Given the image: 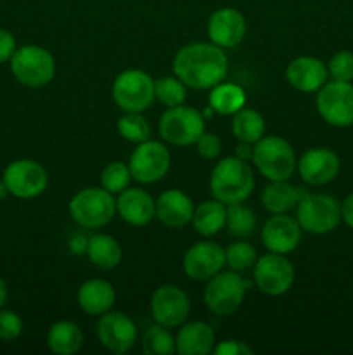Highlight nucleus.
Masks as SVG:
<instances>
[{
    "label": "nucleus",
    "mask_w": 353,
    "mask_h": 355,
    "mask_svg": "<svg viewBox=\"0 0 353 355\" xmlns=\"http://www.w3.org/2000/svg\"><path fill=\"white\" fill-rule=\"evenodd\" d=\"M173 73L194 90L213 89L228 73V59L224 49L215 44L194 42L179 49L173 59Z\"/></svg>",
    "instance_id": "obj_1"
},
{
    "label": "nucleus",
    "mask_w": 353,
    "mask_h": 355,
    "mask_svg": "<svg viewBox=\"0 0 353 355\" xmlns=\"http://www.w3.org/2000/svg\"><path fill=\"white\" fill-rule=\"evenodd\" d=\"M255 189V173L248 162L224 158L215 165L210 175V193L225 205L242 203Z\"/></svg>",
    "instance_id": "obj_2"
},
{
    "label": "nucleus",
    "mask_w": 353,
    "mask_h": 355,
    "mask_svg": "<svg viewBox=\"0 0 353 355\" xmlns=\"http://www.w3.org/2000/svg\"><path fill=\"white\" fill-rule=\"evenodd\" d=\"M296 220L308 234H329L343 220L341 203L331 194L307 191L296 207Z\"/></svg>",
    "instance_id": "obj_3"
},
{
    "label": "nucleus",
    "mask_w": 353,
    "mask_h": 355,
    "mask_svg": "<svg viewBox=\"0 0 353 355\" xmlns=\"http://www.w3.org/2000/svg\"><path fill=\"white\" fill-rule=\"evenodd\" d=\"M69 215L83 229H102L116 215V200L104 187H87L69 201Z\"/></svg>",
    "instance_id": "obj_4"
},
{
    "label": "nucleus",
    "mask_w": 353,
    "mask_h": 355,
    "mask_svg": "<svg viewBox=\"0 0 353 355\" xmlns=\"http://www.w3.org/2000/svg\"><path fill=\"white\" fill-rule=\"evenodd\" d=\"M253 163L256 170L269 180H289L296 170L298 159L294 149L286 139L263 135L255 144Z\"/></svg>",
    "instance_id": "obj_5"
},
{
    "label": "nucleus",
    "mask_w": 353,
    "mask_h": 355,
    "mask_svg": "<svg viewBox=\"0 0 353 355\" xmlns=\"http://www.w3.org/2000/svg\"><path fill=\"white\" fill-rule=\"evenodd\" d=\"M158 128L163 141L176 148L196 144L197 139L206 132L203 113L183 104L168 107L159 118Z\"/></svg>",
    "instance_id": "obj_6"
},
{
    "label": "nucleus",
    "mask_w": 353,
    "mask_h": 355,
    "mask_svg": "<svg viewBox=\"0 0 353 355\" xmlns=\"http://www.w3.org/2000/svg\"><path fill=\"white\" fill-rule=\"evenodd\" d=\"M10 71L14 78L26 87H45L55 75V59L40 45H24L16 49L10 58Z\"/></svg>",
    "instance_id": "obj_7"
},
{
    "label": "nucleus",
    "mask_w": 353,
    "mask_h": 355,
    "mask_svg": "<svg viewBox=\"0 0 353 355\" xmlns=\"http://www.w3.org/2000/svg\"><path fill=\"white\" fill-rule=\"evenodd\" d=\"M154 99V80L142 69H127L114 78L113 101L125 113H142Z\"/></svg>",
    "instance_id": "obj_8"
},
{
    "label": "nucleus",
    "mask_w": 353,
    "mask_h": 355,
    "mask_svg": "<svg viewBox=\"0 0 353 355\" xmlns=\"http://www.w3.org/2000/svg\"><path fill=\"white\" fill-rule=\"evenodd\" d=\"M246 281L242 276L234 270L228 272H218L211 279H208L204 288V304L213 314L227 318L237 312L242 305L246 295Z\"/></svg>",
    "instance_id": "obj_9"
},
{
    "label": "nucleus",
    "mask_w": 353,
    "mask_h": 355,
    "mask_svg": "<svg viewBox=\"0 0 353 355\" xmlns=\"http://www.w3.org/2000/svg\"><path fill=\"white\" fill-rule=\"evenodd\" d=\"M318 114L325 123L338 128L353 125V83L352 82H325L317 90L315 99Z\"/></svg>",
    "instance_id": "obj_10"
},
{
    "label": "nucleus",
    "mask_w": 353,
    "mask_h": 355,
    "mask_svg": "<svg viewBox=\"0 0 353 355\" xmlns=\"http://www.w3.org/2000/svg\"><path fill=\"white\" fill-rule=\"evenodd\" d=\"M172 156L168 148L158 141H144L137 144L128 159L132 179L138 184H156L168 173Z\"/></svg>",
    "instance_id": "obj_11"
},
{
    "label": "nucleus",
    "mask_w": 353,
    "mask_h": 355,
    "mask_svg": "<svg viewBox=\"0 0 353 355\" xmlns=\"http://www.w3.org/2000/svg\"><path fill=\"white\" fill-rule=\"evenodd\" d=\"M253 279L256 288L269 297L287 293L294 283V267L286 255L269 252L253 266Z\"/></svg>",
    "instance_id": "obj_12"
},
{
    "label": "nucleus",
    "mask_w": 353,
    "mask_h": 355,
    "mask_svg": "<svg viewBox=\"0 0 353 355\" xmlns=\"http://www.w3.org/2000/svg\"><path fill=\"white\" fill-rule=\"evenodd\" d=\"M3 184L12 196L21 200L37 198L47 189V170L33 159H16L3 172Z\"/></svg>",
    "instance_id": "obj_13"
},
{
    "label": "nucleus",
    "mask_w": 353,
    "mask_h": 355,
    "mask_svg": "<svg viewBox=\"0 0 353 355\" xmlns=\"http://www.w3.org/2000/svg\"><path fill=\"white\" fill-rule=\"evenodd\" d=\"M190 300L183 290L173 284H163L152 293L151 314L154 322L165 328H176L187 321Z\"/></svg>",
    "instance_id": "obj_14"
},
{
    "label": "nucleus",
    "mask_w": 353,
    "mask_h": 355,
    "mask_svg": "<svg viewBox=\"0 0 353 355\" xmlns=\"http://www.w3.org/2000/svg\"><path fill=\"white\" fill-rule=\"evenodd\" d=\"M137 326L123 312H106L97 322L100 345L113 354H127L137 342Z\"/></svg>",
    "instance_id": "obj_15"
},
{
    "label": "nucleus",
    "mask_w": 353,
    "mask_h": 355,
    "mask_svg": "<svg viewBox=\"0 0 353 355\" xmlns=\"http://www.w3.org/2000/svg\"><path fill=\"white\" fill-rule=\"evenodd\" d=\"M298 173L308 186H325L339 175L341 162L334 151L327 148H311L298 159Z\"/></svg>",
    "instance_id": "obj_16"
},
{
    "label": "nucleus",
    "mask_w": 353,
    "mask_h": 355,
    "mask_svg": "<svg viewBox=\"0 0 353 355\" xmlns=\"http://www.w3.org/2000/svg\"><path fill=\"white\" fill-rule=\"evenodd\" d=\"M183 272L194 281H208L225 266V250L218 243L199 241L183 255Z\"/></svg>",
    "instance_id": "obj_17"
},
{
    "label": "nucleus",
    "mask_w": 353,
    "mask_h": 355,
    "mask_svg": "<svg viewBox=\"0 0 353 355\" xmlns=\"http://www.w3.org/2000/svg\"><path fill=\"white\" fill-rule=\"evenodd\" d=\"M301 225L296 217H289L287 214H275L266 218L262 227V243L269 252L287 253L294 252L301 243Z\"/></svg>",
    "instance_id": "obj_18"
},
{
    "label": "nucleus",
    "mask_w": 353,
    "mask_h": 355,
    "mask_svg": "<svg viewBox=\"0 0 353 355\" xmlns=\"http://www.w3.org/2000/svg\"><path fill=\"white\" fill-rule=\"evenodd\" d=\"M246 17L242 12L232 7H221L217 9L208 19V37L211 44L218 45L221 49H234L244 40Z\"/></svg>",
    "instance_id": "obj_19"
},
{
    "label": "nucleus",
    "mask_w": 353,
    "mask_h": 355,
    "mask_svg": "<svg viewBox=\"0 0 353 355\" xmlns=\"http://www.w3.org/2000/svg\"><path fill=\"white\" fill-rule=\"evenodd\" d=\"M327 64L311 55H300L287 64L286 78L298 92H317L327 82Z\"/></svg>",
    "instance_id": "obj_20"
},
{
    "label": "nucleus",
    "mask_w": 353,
    "mask_h": 355,
    "mask_svg": "<svg viewBox=\"0 0 353 355\" xmlns=\"http://www.w3.org/2000/svg\"><path fill=\"white\" fill-rule=\"evenodd\" d=\"M116 214L127 224L144 227L156 217V201L141 187H127L116 198Z\"/></svg>",
    "instance_id": "obj_21"
},
{
    "label": "nucleus",
    "mask_w": 353,
    "mask_h": 355,
    "mask_svg": "<svg viewBox=\"0 0 353 355\" xmlns=\"http://www.w3.org/2000/svg\"><path fill=\"white\" fill-rule=\"evenodd\" d=\"M194 203L183 191L168 189L156 200V218L170 229H182L192 222Z\"/></svg>",
    "instance_id": "obj_22"
},
{
    "label": "nucleus",
    "mask_w": 353,
    "mask_h": 355,
    "mask_svg": "<svg viewBox=\"0 0 353 355\" xmlns=\"http://www.w3.org/2000/svg\"><path fill=\"white\" fill-rule=\"evenodd\" d=\"M180 355H208L215 349V331L203 321L183 322L175 340Z\"/></svg>",
    "instance_id": "obj_23"
},
{
    "label": "nucleus",
    "mask_w": 353,
    "mask_h": 355,
    "mask_svg": "<svg viewBox=\"0 0 353 355\" xmlns=\"http://www.w3.org/2000/svg\"><path fill=\"white\" fill-rule=\"evenodd\" d=\"M116 291L113 284L104 279H89L80 286L78 305L89 315H102L113 309Z\"/></svg>",
    "instance_id": "obj_24"
},
{
    "label": "nucleus",
    "mask_w": 353,
    "mask_h": 355,
    "mask_svg": "<svg viewBox=\"0 0 353 355\" xmlns=\"http://www.w3.org/2000/svg\"><path fill=\"white\" fill-rule=\"evenodd\" d=\"M307 189L289 184L287 180H270L262 193V203L270 215L287 214L298 207Z\"/></svg>",
    "instance_id": "obj_25"
},
{
    "label": "nucleus",
    "mask_w": 353,
    "mask_h": 355,
    "mask_svg": "<svg viewBox=\"0 0 353 355\" xmlns=\"http://www.w3.org/2000/svg\"><path fill=\"white\" fill-rule=\"evenodd\" d=\"M47 347L55 355H73L83 347V331L73 321H57L48 328Z\"/></svg>",
    "instance_id": "obj_26"
},
{
    "label": "nucleus",
    "mask_w": 353,
    "mask_h": 355,
    "mask_svg": "<svg viewBox=\"0 0 353 355\" xmlns=\"http://www.w3.org/2000/svg\"><path fill=\"white\" fill-rule=\"evenodd\" d=\"M225 220H227V205L213 198L210 201H203L194 208L190 224L194 225L197 234L211 238L225 227Z\"/></svg>",
    "instance_id": "obj_27"
},
{
    "label": "nucleus",
    "mask_w": 353,
    "mask_h": 355,
    "mask_svg": "<svg viewBox=\"0 0 353 355\" xmlns=\"http://www.w3.org/2000/svg\"><path fill=\"white\" fill-rule=\"evenodd\" d=\"M87 255L92 266L102 270L116 269L123 259V250L120 243L107 234H96L89 239Z\"/></svg>",
    "instance_id": "obj_28"
},
{
    "label": "nucleus",
    "mask_w": 353,
    "mask_h": 355,
    "mask_svg": "<svg viewBox=\"0 0 353 355\" xmlns=\"http://www.w3.org/2000/svg\"><path fill=\"white\" fill-rule=\"evenodd\" d=\"M210 106L218 114H235L246 106V92L241 85L220 82L210 92Z\"/></svg>",
    "instance_id": "obj_29"
},
{
    "label": "nucleus",
    "mask_w": 353,
    "mask_h": 355,
    "mask_svg": "<svg viewBox=\"0 0 353 355\" xmlns=\"http://www.w3.org/2000/svg\"><path fill=\"white\" fill-rule=\"evenodd\" d=\"M232 134L239 142L256 144L265 135V120L262 113L251 107H242L232 118Z\"/></svg>",
    "instance_id": "obj_30"
},
{
    "label": "nucleus",
    "mask_w": 353,
    "mask_h": 355,
    "mask_svg": "<svg viewBox=\"0 0 353 355\" xmlns=\"http://www.w3.org/2000/svg\"><path fill=\"white\" fill-rule=\"evenodd\" d=\"M225 227L228 229V232L234 238L246 239L255 234L256 227H258V220H256V215L251 208L244 207L242 203H232L227 205Z\"/></svg>",
    "instance_id": "obj_31"
},
{
    "label": "nucleus",
    "mask_w": 353,
    "mask_h": 355,
    "mask_svg": "<svg viewBox=\"0 0 353 355\" xmlns=\"http://www.w3.org/2000/svg\"><path fill=\"white\" fill-rule=\"evenodd\" d=\"M176 350L175 338L168 328L158 324L147 328L142 336V352L145 355H172Z\"/></svg>",
    "instance_id": "obj_32"
},
{
    "label": "nucleus",
    "mask_w": 353,
    "mask_h": 355,
    "mask_svg": "<svg viewBox=\"0 0 353 355\" xmlns=\"http://www.w3.org/2000/svg\"><path fill=\"white\" fill-rule=\"evenodd\" d=\"M154 96L166 107L180 106L187 99V85L176 76H163L154 82Z\"/></svg>",
    "instance_id": "obj_33"
},
{
    "label": "nucleus",
    "mask_w": 353,
    "mask_h": 355,
    "mask_svg": "<svg viewBox=\"0 0 353 355\" xmlns=\"http://www.w3.org/2000/svg\"><path fill=\"white\" fill-rule=\"evenodd\" d=\"M258 260L255 246L246 241H235L225 248V266L234 272H246Z\"/></svg>",
    "instance_id": "obj_34"
},
{
    "label": "nucleus",
    "mask_w": 353,
    "mask_h": 355,
    "mask_svg": "<svg viewBox=\"0 0 353 355\" xmlns=\"http://www.w3.org/2000/svg\"><path fill=\"white\" fill-rule=\"evenodd\" d=\"M116 127L121 137L134 144H141V142L151 139V127L141 113H125L118 120Z\"/></svg>",
    "instance_id": "obj_35"
},
{
    "label": "nucleus",
    "mask_w": 353,
    "mask_h": 355,
    "mask_svg": "<svg viewBox=\"0 0 353 355\" xmlns=\"http://www.w3.org/2000/svg\"><path fill=\"white\" fill-rule=\"evenodd\" d=\"M132 173L128 165L121 162H113L102 170L100 173V184L106 191H109L111 194H120L121 191H125L127 187H130Z\"/></svg>",
    "instance_id": "obj_36"
},
{
    "label": "nucleus",
    "mask_w": 353,
    "mask_h": 355,
    "mask_svg": "<svg viewBox=\"0 0 353 355\" xmlns=\"http://www.w3.org/2000/svg\"><path fill=\"white\" fill-rule=\"evenodd\" d=\"M329 76L336 82H353V52L339 51L327 64Z\"/></svg>",
    "instance_id": "obj_37"
},
{
    "label": "nucleus",
    "mask_w": 353,
    "mask_h": 355,
    "mask_svg": "<svg viewBox=\"0 0 353 355\" xmlns=\"http://www.w3.org/2000/svg\"><path fill=\"white\" fill-rule=\"evenodd\" d=\"M23 333V319L14 311L0 309V340L14 342Z\"/></svg>",
    "instance_id": "obj_38"
},
{
    "label": "nucleus",
    "mask_w": 353,
    "mask_h": 355,
    "mask_svg": "<svg viewBox=\"0 0 353 355\" xmlns=\"http://www.w3.org/2000/svg\"><path fill=\"white\" fill-rule=\"evenodd\" d=\"M196 149L201 158L204 159H217L221 153V141L215 134H206L204 132L196 142Z\"/></svg>",
    "instance_id": "obj_39"
},
{
    "label": "nucleus",
    "mask_w": 353,
    "mask_h": 355,
    "mask_svg": "<svg viewBox=\"0 0 353 355\" xmlns=\"http://www.w3.org/2000/svg\"><path fill=\"white\" fill-rule=\"evenodd\" d=\"M217 355H253V350L241 340H224L213 349Z\"/></svg>",
    "instance_id": "obj_40"
},
{
    "label": "nucleus",
    "mask_w": 353,
    "mask_h": 355,
    "mask_svg": "<svg viewBox=\"0 0 353 355\" xmlns=\"http://www.w3.org/2000/svg\"><path fill=\"white\" fill-rule=\"evenodd\" d=\"M16 38L10 31L0 30V62L10 61L16 52Z\"/></svg>",
    "instance_id": "obj_41"
},
{
    "label": "nucleus",
    "mask_w": 353,
    "mask_h": 355,
    "mask_svg": "<svg viewBox=\"0 0 353 355\" xmlns=\"http://www.w3.org/2000/svg\"><path fill=\"white\" fill-rule=\"evenodd\" d=\"M341 217L348 227L353 229V193L346 196V200L341 205Z\"/></svg>",
    "instance_id": "obj_42"
},
{
    "label": "nucleus",
    "mask_w": 353,
    "mask_h": 355,
    "mask_svg": "<svg viewBox=\"0 0 353 355\" xmlns=\"http://www.w3.org/2000/svg\"><path fill=\"white\" fill-rule=\"evenodd\" d=\"M253 153H255V144L241 142V144L235 148V158L242 159V162H253Z\"/></svg>",
    "instance_id": "obj_43"
},
{
    "label": "nucleus",
    "mask_w": 353,
    "mask_h": 355,
    "mask_svg": "<svg viewBox=\"0 0 353 355\" xmlns=\"http://www.w3.org/2000/svg\"><path fill=\"white\" fill-rule=\"evenodd\" d=\"M7 286L6 283H3V279H0V309H3V305H6L7 302Z\"/></svg>",
    "instance_id": "obj_44"
},
{
    "label": "nucleus",
    "mask_w": 353,
    "mask_h": 355,
    "mask_svg": "<svg viewBox=\"0 0 353 355\" xmlns=\"http://www.w3.org/2000/svg\"><path fill=\"white\" fill-rule=\"evenodd\" d=\"M7 194H9V191H7V187H6V184H3V180H0V201L6 200Z\"/></svg>",
    "instance_id": "obj_45"
}]
</instances>
